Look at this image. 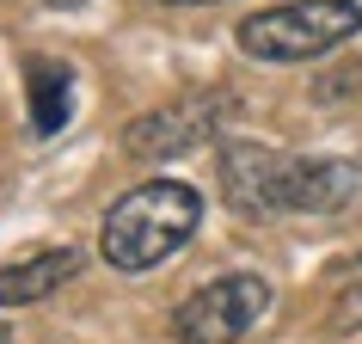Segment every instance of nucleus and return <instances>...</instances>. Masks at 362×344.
<instances>
[{
	"label": "nucleus",
	"instance_id": "nucleus-1",
	"mask_svg": "<svg viewBox=\"0 0 362 344\" xmlns=\"http://www.w3.org/2000/svg\"><path fill=\"white\" fill-rule=\"evenodd\" d=\"M197 222H203V197L185 178H148V185H135L111 203L105 228H98V252H105L111 270L141 277V270L166 265L197 234Z\"/></svg>",
	"mask_w": 362,
	"mask_h": 344
},
{
	"label": "nucleus",
	"instance_id": "nucleus-2",
	"mask_svg": "<svg viewBox=\"0 0 362 344\" xmlns=\"http://www.w3.org/2000/svg\"><path fill=\"white\" fill-rule=\"evenodd\" d=\"M362 31L356 0H283L233 25V43L258 62H313Z\"/></svg>",
	"mask_w": 362,
	"mask_h": 344
},
{
	"label": "nucleus",
	"instance_id": "nucleus-3",
	"mask_svg": "<svg viewBox=\"0 0 362 344\" xmlns=\"http://www.w3.org/2000/svg\"><path fill=\"white\" fill-rule=\"evenodd\" d=\"M264 314H270V283L258 270H228V277L191 289L172 307V338L178 344H240Z\"/></svg>",
	"mask_w": 362,
	"mask_h": 344
},
{
	"label": "nucleus",
	"instance_id": "nucleus-4",
	"mask_svg": "<svg viewBox=\"0 0 362 344\" xmlns=\"http://www.w3.org/2000/svg\"><path fill=\"white\" fill-rule=\"evenodd\" d=\"M288 185H295V154H276L264 142H221V197L233 215L246 222L288 215Z\"/></svg>",
	"mask_w": 362,
	"mask_h": 344
},
{
	"label": "nucleus",
	"instance_id": "nucleus-5",
	"mask_svg": "<svg viewBox=\"0 0 362 344\" xmlns=\"http://www.w3.org/2000/svg\"><path fill=\"white\" fill-rule=\"evenodd\" d=\"M228 93H185L172 98V105H160V111H141L123 130V148L135 154V160H178V154L203 148L215 130H221V117H228Z\"/></svg>",
	"mask_w": 362,
	"mask_h": 344
},
{
	"label": "nucleus",
	"instance_id": "nucleus-6",
	"mask_svg": "<svg viewBox=\"0 0 362 344\" xmlns=\"http://www.w3.org/2000/svg\"><path fill=\"white\" fill-rule=\"evenodd\" d=\"M362 185V166L344 154H295V185H288V215H332L344 210Z\"/></svg>",
	"mask_w": 362,
	"mask_h": 344
},
{
	"label": "nucleus",
	"instance_id": "nucleus-7",
	"mask_svg": "<svg viewBox=\"0 0 362 344\" xmlns=\"http://www.w3.org/2000/svg\"><path fill=\"white\" fill-rule=\"evenodd\" d=\"M74 270H80L74 246H49V252H31V258H13V265H0V307L43 302V295H56Z\"/></svg>",
	"mask_w": 362,
	"mask_h": 344
},
{
	"label": "nucleus",
	"instance_id": "nucleus-8",
	"mask_svg": "<svg viewBox=\"0 0 362 344\" xmlns=\"http://www.w3.org/2000/svg\"><path fill=\"white\" fill-rule=\"evenodd\" d=\"M25 98H31V130L56 135L62 123H68V105H74V74H68V62L31 56L25 62Z\"/></svg>",
	"mask_w": 362,
	"mask_h": 344
},
{
	"label": "nucleus",
	"instance_id": "nucleus-9",
	"mask_svg": "<svg viewBox=\"0 0 362 344\" xmlns=\"http://www.w3.org/2000/svg\"><path fill=\"white\" fill-rule=\"evenodd\" d=\"M356 314H362V289H356V295H344V302H338V326H344V332H350V326H362Z\"/></svg>",
	"mask_w": 362,
	"mask_h": 344
},
{
	"label": "nucleus",
	"instance_id": "nucleus-10",
	"mask_svg": "<svg viewBox=\"0 0 362 344\" xmlns=\"http://www.w3.org/2000/svg\"><path fill=\"white\" fill-rule=\"evenodd\" d=\"M166 6H215V0H166Z\"/></svg>",
	"mask_w": 362,
	"mask_h": 344
},
{
	"label": "nucleus",
	"instance_id": "nucleus-11",
	"mask_svg": "<svg viewBox=\"0 0 362 344\" xmlns=\"http://www.w3.org/2000/svg\"><path fill=\"white\" fill-rule=\"evenodd\" d=\"M0 344H13V326H6V320H0Z\"/></svg>",
	"mask_w": 362,
	"mask_h": 344
}]
</instances>
